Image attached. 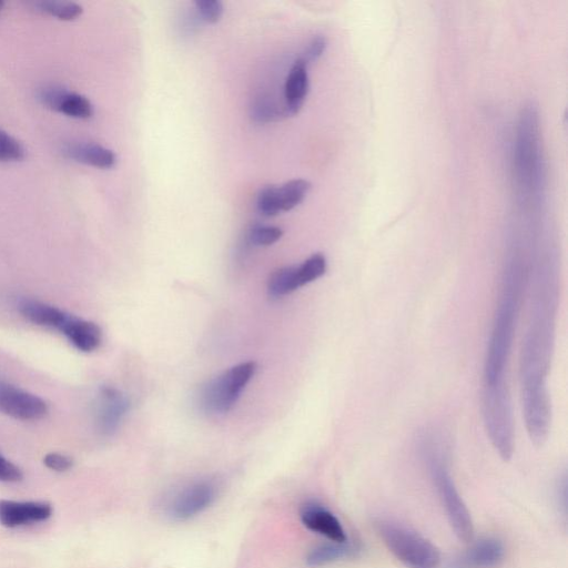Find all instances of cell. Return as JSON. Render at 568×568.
<instances>
[{"label": "cell", "instance_id": "cell-1", "mask_svg": "<svg viewBox=\"0 0 568 568\" xmlns=\"http://www.w3.org/2000/svg\"><path fill=\"white\" fill-rule=\"evenodd\" d=\"M551 262H538L531 270L530 304L520 351V388L523 396L548 394L555 320L558 302V275Z\"/></svg>", "mask_w": 568, "mask_h": 568}, {"label": "cell", "instance_id": "cell-2", "mask_svg": "<svg viewBox=\"0 0 568 568\" xmlns=\"http://www.w3.org/2000/svg\"><path fill=\"white\" fill-rule=\"evenodd\" d=\"M526 277L520 258L516 255L510 257L503 271L499 300L488 339L483 394L509 393L507 368Z\"/></svg>", "mask_w": 568, "mask_h": 568}, {"label": "cell", "instance_id": "cell-3", "mask_svg": "<svg viewBox=\"0 0 568 568\" xmlns=\"http://www.w3.org/2000/svg\"><path fill=\"white\" fill-rule=\"evenodd\" d=\"M420 450L452 530L458 539L468 541L473 538V520L450 475L445 450L428 436L423 438Z\"/></svg>", "mask_w": 568, "mask_h": 568}, {"label": "cell", "instance_id": "cell-4", "mask_svg": "<svg viewBox=\"0 0 568 568\" xmlns=\"http://www.w3.org/2000/svg\"><path fill=\"white\" fill-rule=\"evenodd\" d=\"M375 529L387 549L406 568H439V550L419 532L383 518L375 521Z\"/></svg>", "mask_w": 568, "mask_h": 568}, {"label": "cell", "instance_id": "cell-5", "mask_svg": "<svg viewBox=\"0 0 568 568\" xmlns=\"http://www.w3.org/2000/svg\"><path fill=\"white\" fill-rule=\"evenodd\" d=\"M255 371V362H243L207 382L200 395L202 408L210 414L227 413L239 399Z\"/></svg>", "mask_w": 568, "mask_h": 568}, {"label": "cell", "instance_id": "cell-6", "mask_svg": "<svg viewBox=\"0 0 568 568\" xmlns=\"http://www.w3.org/2000/svg\"><path fill=\"white\" fill-rule=\"evenodd\" d=\"M217 486L209 479L189 483L175 490L164 504L165 516L175 521L189 520L206 510L216 499Z\"/></svg>", "mask_w": 568, "mask_h": 568}, {"label": "cell", "instance_id": "cell-7", "mask_svg": "<svg viewBox=\"0 0 568 568\" xmlns=\"http://www.w3.org/2000/svg\"><path fill=\"white\" fill-rule=\"evenodd\" d=\"M49 412L39 396L0 381V413L20 420H39Z\"/></svg>", "mask_w": 568, "mask_h": 568}, {"label": "cell", "instance_id": "cell-8", "mask_svg": "<svg viewBox=\"0 0 568 568\" xmlns=\"http://www.w3.org/2000/svg\"><path fill=\"white\" fill-rule=\"evenodd\" d=\"M39 101L48 109L73 119H89L93 114L90 100L60 85H45L38 92Z\"/></svg>", "mask_w": 568, "mask_h": 568}, {"label": "cell", "instance_id": "cell-9", "mask_svg": "<svg viewBox=\"0 0 568 568\" xmlns=\"http://www.w3.org/2000/svg\"><path fill=\"white\" fill-rule=\"evenodd\" d=\"M505 558L503 542L494 537H486L471 544L456 556L448 568H496Z\"/></svg>", "mask_w": 568, "mask_h": 568}, {"label": "cell", "instance_id": "cell-10", "mask_svg": "<svg viewBox=\"0 0 568 568\" xmlns=\"http://www.w3.org/2000/svg\"><path fill=\"white\" fill-rule=\"evenodd\" d=\"M130 408L128 397L111 386L101 387L97 399V424L106 435L113 434Z\"/></svg>", "mask_w": 568, "mask_h": 568}, {"label": "cell", "instance_id": "cell-11", "mask_svg": "<svg viewBox=\"0 0 568 568\" xmlns=\"http://www.w3.org/2000/svg\"><path fill=\"white\" fill-rule=\"evenodd\" d=\"M51 515L52 507L45 501L0 499V525L7 528L45 521Z\"/></svg>", "mask_w": 568, "mask_h": 568}, {"label": "cell", "instance_id": "cell-12", "mask_svg": "<svg viewBox=\"0 0 568 568\" xmlns=\"http://www.w3.org/2000/svg\"><path fill=\"white\" fill-rule=\"evenodd\" d=\"M302 524L331 541H346L347 536L338 518L326 507L314 501L303 505L300 511Z\"/></svg>", "mask_w": 568, "mask_h": 568}, {"label": "cell", "instance_id": "cell-13", "mask_svg": "<svg viewBox=\"0 0 568 568\" xmlns=\"http://www.w3.org/2000/svg\"><path fill=\"white\" fill-rule=\"evenodd\" d=\"M62 152L68 159L98 169H111L116 162L112 150L94 142H68L63 145Z\"/></svg>", "mask_w": 568, "mask_h": 568}, {"label": "cell", "instance_id": "cell-14", "mask_svg": "<svg viewBox=\"0 0 568 568\" xmlns=\"http://www.w3.org/2000/svg\"><path fill=\"white\" fill-rule=\"evenodd\" d=\"M59 332H61L78 351L84 353L97 349L102 341V332L95 323L71 314Z\"/></svg>", "mask_w": 568, "mask_h": 568}, {"label": "cell", "instance_id": "cell-15", "mask_svg": "<svg viewBox=\"0 0 568 568\" xmlns=\"http://www.w3.org/2000/svg\"><path fill=\"white\" fill-rule=\"evenodd\" d=\"M307 92V62L303 58H300L293 63L284 85V98L287 114L295 115L300 112Z\"/></svg>", "mask_w": 568, "mask_h": 568}, {"label": "cell", "instance_id": "cell-16", "mask_svg": "<svg viewBox=\"0 0 568 568\" xmlns=\"http://www.w3.org/2000/svg\"><path fill=\"white\" fill-rule=\"evenodd\" d=\"M20 314L34 325L60 331L69 313L37 300L24 298L18 304Z\"/></svg>", "mask_w": 568, "mask_h": 568}, {"label": "cell", "instance_id": "cell-17", "mask_svg": "<svg viewBox=\"0 0 568 568\" xmlns=\"http://www.w3.org/2000/svg\"><path fill=\"white\" fill-rule=\"evenodd\" d=\"M359 548L346 541H331L314 547L306 556V564L311 567L325 566L342 559L355 557Z\"/></svg>", "mask_w": 568, "mask_h": 568}, {"label": "cell", "instance_id": "cell-18", "mask_svg": "<svg viewBox=\"0 0 568 568\" xmlns=\"http://www.w3.org/2000/svg\"><path fill=\"white\" fill-rule=\"evenodd\" d=\"M311 186V183L304 179H294L277 186L281 212L291 211L302 203Z\"/></svg>", "mask_w": 568, "mask_h": 568}, {"label": "cell", "instance_id": "cell-19", "mask_svg": "<svg viewBox=\"0 0 568 568\" xmlns=\"http://www.w3.org/2000/svg\"><path fill=\"white\" fill-rule=\"evenodd\" d=\"M300 287L295 266L275 271L268 280V293L273 297H282Z\"/></svg>", "mask_w": 568, "mask_h": 568}, {"label": "cell", "instance_id": "cell-20", "mask_svg": "<svg viewBox=\"0 0 568 568\" xmlns=\"http://www.w3.org/2000/svg\"><path fill=\"white\" fill-rule=\"evenodd\" d=\"M32 4L38 11L63 21L79 18L83 10L79 3L72 1L41 0Z\"/></svg>", "mask_w": 568, "mask_h": 568}, {"label": "cell", "instance_id": "cell-21", "mask_svg": "<svg viewBox=\"0 0 568 568\" xmlns=\"http://www.w3.org/2000/svg\"><path fill=\"white\" fill-rule=\"evenodd\" d=\"M296 267L300 286H304L324 275L327 262L322 253H315Z\"/></svg>", "mask_w": 568, "mask_h": 568}, {"label": "cell", "instance_id": "cell-22", "mask_svg": "<svg viewBox=\"0 0 568 568\" xmlns=\"http://www.w3.org/2000/svg\"><path fill=\"white\" fill-rule=\"evenodd\" d=\"M26 156V149L19 140L0 129V162H18Z\"/></svg>", "mask_w": 568, "mask_h": 568}, {"label": "cell", "instance_id": "cell-23", "mask_svg": "<svg viewBox=\"0 0 568 568\" xmlns=\"http://www.w3.org/2000/svg\"><path fill=\"white\" fill-rule=\"evenodd\" d=\"M256 205L258 212L266 217L280 214L281 209L277 195V186L267 185L263 187L258 193Z\"/></svg>", "mask_w": 568, "mask_h": 568}, {"label": "cell", "instance_id": "cell-24", "mask_svg": "<svg viewBox=\"0 0 568 568\" xmlns=\"http://www.w3.org/2000/svg\"><path fill=\"white\" fill-rule=\"evenodd\" d=\"M283 236V230L277 226L257 225L250 232V241L257 246H268Z\"/></svg>", "mask_w": 568, "mask_h": 568}, {"label": "cell", "instance_id": "cell-25", "mask_svg": "<svg viewBox=\"0 0 568 568\" xmlns=\"http://www.w3.org/2000/svg\"><path fill=\"white\" fill-rule=\"evenodd\" d=\"M195 8L201 19L209 23L217 22L224 11L223 3L219 0H199Z\"/></svg>", "mask_w": 568, "mask_h": 568}, {"label": "cell", "instance_id": "cell-26", "mask_svg": "<svg viewBox=\"0 0 568 568\" xmlns=\"http://www.w3.org/2000/svg\"><path fill=\"white\" fill-rule=\"evenodd\" d=\"M43 463L49 469L54 471H67L73 465L72 459L61 453L47 454L43 458Z\"/></svg>", "mask_w": 568, "mask_h": 568}, {"label": "cell", "instance_id": "cell-27", "mask_svg": "<svg viewBox=\"0 0 568 568\" xmlns=\"http://www.w3.org/2000/svg\"><path fill=\"white\" fill-rule=\"evenodd\" d=\"M21 478V469L0 454V481L16 483Z\"/></svg>", "mask_w": 568, "mask_h": 568}, {"label": "cell", "instance_id": "cell-28", "mask_svg": "<svg viewBox=\"0 0 568 568\" xmlns=\"http://www.w3.org/2000/svg\"><path fill=\"white\" fill-rule=\"evenodd\" d=\"M325 48H326L325 38L322 36H316L308 43L306 51H305V58H303V59L306 62L314 61L323 54Z\"/></svg>", "mask_w": 568, "mask_h": 568}, {"label": "cell", "instance_id": "cell-29", "mask_svg": "<svg viewBox=\"0 0 568 568\" xmlns=\"http://www.w3.org/2000/svg\"><path fill=\"white\" fill-rule=\"evenodd\" d=\"M557 505L559 507V513L567 517V476L564 473L557 484Z\"/></svg>", "mask_w": 568, "mask_h": 568}, {"label": "cell", "instance_id": "cell-30", "mask_svg": "<svg viewBox=\"0 0 568 568\" xmlns=\"http://www.w3.org/2000/svg\"><path fill=\"white\" fill-rule=\"evenodd\" d=\"M3 7H4V1L0 0V13L3 10Z\"/></svg>", "mask_w": 568, "mask_h": 568}]
</instances>
